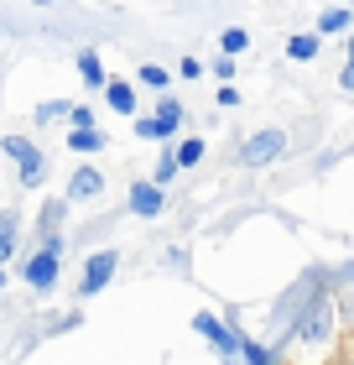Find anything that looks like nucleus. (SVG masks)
<instances>
[{"label": "nucleus", "mask_w": 354, "mask_h": 365, "mask_svg": "<svg viewBox=\"0 0 354 365\" xmlns=\"http://www.w3.org/2000/svg\"><path fill=\"white\" fill-rule=\"evenodd\" d=\"M193 329H198V334H204L209 344H214V355H240V334H234V329H224V324H219L214 319V313H198V319H193Z\"/></svg>", "instance_id": "0eeeda50"}, {"label": "nucleus", "mask_w": 354, "mask_h": 365, "mask_svg": "<svg viewBox=\"0 0 354 365\" xmlns=\"http://www.w3.org/2000/svg\"><path fill=\"white\" fill-rule=\"evenodd\" d=\"M177 168H182V162H177V146H167V152L157 157V173H151V178H157V182H162V188H167V182H172V178H177Z\"/></svg>", "instance_id": "dca6fc26"}, {"label": "nucleus", "mask_w": 354, "mask_h": 365, "mask_svg": "<svg viewBox=\"0 0 354 365\" xmlns=\"http://www.w3.org/2000/svg\"><path fill=\"white\" fill-rule=\"evenodd\" d=\"M328 334H333V303L318 297V303H308V319L297 324V339L318 350V344H328Z\"/></svg>", "instance_id": "20e7f679"}, {"label": "nucleus", "mask_w": 354, "mask_h": 365, "mask_svg": "<svg viewBox=\"0 0 354 365\" xmlns=\"http://www.w3.org/2000/svg\"><path fill=\"white\" fill-rule=\"evenodd\" d=\"M68 120H73V125H94V110H89V105H73Z\"/></svg>", "instance_id": "bb28decb"}, {"label": "nucleus", "mask_w": 354, "mask_h": 365, "mask_svg": "<svg viewBox=\"0 0 354 365\" xmlns=\"http://www.w3.org/2000/svg\"><path fill=\"white\" fill-rule=\"evenodd\" d=\"M354 26V11H344V6H328V11H318V37H339V31H349Z\"/></svg>", "instance_id": "9d476101"}, {"label": "nucleus", "mask_w": 354, "mask_h": 365, "mask_svg": "<svg viewBox=\"0 0 354 365\" xmlns=\"http://www.w3.org/2000/svg\"><path fill=\"white\" fill-rule=\"evenodd\" d=\"M58 220H63V204L53 198V204L42 209V240H47V235H58Z\"/></svg>", "instance_id": "4be33fe9"}, {"label": "nucleus", "mask_w": 354, "mask_h": 365, "mask_svg": "<svg viewBox=\"0 0 354 365\" xmlns=\"http://www.w3.org/2000/svg\"><path fill=\"white\" fill-rule=\"evenodd\" d=\"M99 188H105V173L99 168H78L73 182H68V198H94Z\"/></svg>", "instance_id": "9b49d317"}, {"label": "nucleus", "mask_w": 354, "mask_h": 365, "mask_svg": "<svg viewBox=\"0 0 354 365\" xmlns=\"http://www.w3.org/2000/svg\"><path fill=\"white\" fill-rule=\"evenodd\" d=\"M219 47H224L229 58H245V53H250V31H245V26H229L224 37H219Z\"/></svg>", "instance_id": "2eb2a0df"}, {"label": "nucleus", "mask_w": 354, "mask_h": 365, "mask_svg": "<svg viewBox=\"0 0 354 365\" xmlns=\"http://www.w3.org/2000/svg\"><path fill=\"white\" fill-rule=\"evenodd\" d=\"M141 84H146V89H162V94H167V84H172V73H167L162 63H141Z\"/></svg>", "instance_id": "a211bd4d"}, {"label": "nucleus", "mask_w": 354, "mask_h": 365, "mask_svg": "<svg viewBox=\"0 0 354 365\" xmlns=\"http://www.w3.org/2000/svg\"><path fill=\"white\" fill-rule=\"evenodd\" d=\"M286 152V130H256V136L240 141V162L245 168H266V162H276Z\"/></svg>", "instance_id": "7ed1b4c3"}, {"label": "nucleus", "mask_w": 354, "mask_h": 365, "mask_svg": "<svg viewBox=\"0 0 354 365\" xmlns=\"http://www.w3.org/2000/svg\"><path fill=\"white\" fill-rule=\"evenodd\" d=\"M105 105L115 115H136V84H125V78H110L105 84Z\"/></svg>", "instance_id": "6e6552de"}, {"label": "nucleus", "mask_w": 354, "mask_h": 365, "mask_svg": "<svg viewBox=\"0 0 354 365\" xmlns=\"http://www.w3.org/2000/svg\"><path fill=\"white\" fill-rule=\"evenodd\" d=\"M115 267H120V256H115V251H94V256H89V267H83L78 292H83V297L105 292V287H110V277H115Z\"/></svg>", "instance_id": "423d86ee"}, {"label": "nucleus", "mask_w": 354, "mask_h": 365, "mask_svg": "<svg viewBox=\"0 0 354 365\" xmlns=\"http://www.w3.org/2000/svg\"><path fill=\"white\" fill-rule=\"evenodd\" d=\"M16 251V214H0V261H11Z\"/></svg>", "instance_id": "6ab92c4d"}, {"label": "nucleus", "mask_w": 354, "mask_h": 365, "mask_svg": "<svg viewBox=\"0 0 354 365\" xmlns=\"http://www.w3.org/2000/svg\"><path fill=\"white\" fill-rule=\"evenodd\" d=\"M339 84H344V89L354 94V63H344V73H339Z\"/></svg>", "instance_id": "cd10ccee"}, {"label": "nucleus", "mask_w": 354, "mask_h": 365, "mask_svg": "<svg viewBox=\"0 0 354 365\" xmlns=\"http://www.w3.org/2000/svg\"><path fill=\"white\" fill-rule=\"evenodd\" d=\"M177 125H182V105L172 94H162V105H157V141H172Z\"/></svg>", "instance_id": "1a4fd4ad"}, {"label": "nucleus", "mask_w": 354, "mask_h": 365, "mask_svg": "<svg viewBox=\"0 0 354 365\" xmlns=\"http://www.w3.org/2000/svg\"><path fill=\"white\" fill-rule=\"evenodd\" d=\"M130 214H141V220H162V209H167V193H162V182L157 178H141V182H130Z\"/></svg>", "instance_id": "39448f33"}, {"label": "nucleus", "mask_w": 354, "mask_h": 365, "mask_svg": "<svg viewBox=\"0 0 354 365\" xmlns=\"http://www.w3.org/2000/svg\"><path fill=\"white\" fill-rule=\"evenodd\" d=\"M0 146H6V157H16V168H21V182H26V188H42V178H47V157L37 152V146H31L26 136H6Z\"/></svg>", "instance_id": "f03ea898"}, {"label": "nucleus", "mask_w": 354, "mask_h": 365, "mask_svg": "<svg viewBox=\"0 0 354 365\" xmlns=\"http://www.w3.org/2000/svg\"><path fill=\"white\" fill-rule=\"evenodd\" d=\"M318 42H323L318 31H297V37H286V58H292V63H313L318 58Z\"/></svg>", "instance_id": "f8f14e48"}, {"label": "nucleus", "mask_w": 354, "mask_h": 365, "mask_svg": "<svg viewBox=\"0 0 354 365\" xmlns=\"http://www.w3.org/2000/svg\"><path fill=\"white\" fill-rule=\"evenodd\" d=\"M177 73H182V78H204V63H198V58H182Z\"/></svg>", "instance_id": "393cba45"}, {"label": "nucleus", "mask_w": 354, "mask_h": 365, "mask_svg": "<svg viewBox=\"0 0 354 365\" xmlns=\"http://www.w3.org/2000/svg\"><path fill=\"white\" fill-rule=\"evenodd\" d=\"M219 105L234 110V105H240V89H234V84H219Z\"/></svg>", "instance_id": "a878e982"}, {"label": "nucleus", "mask_w": 354, "mask_h": 365, "mask_svg": "<svg viewBox=\"0 0 354 365\" xmlns=\"http://www.w3.org/2000/svg\"><path fill=\"white\" fill-rule=\"evenodd\" d=\"M68 146L89 157V152H99V146H105V130H99V125H73V130H68Z\"/></svg>", "instance_id": "4468645a"}, {"label": "nucleus", "mask_w": 354, "mask_h": 365, "mask_svg": "<svg viewBox=\"0 0 354 365\" xmlns=\"http://www.w3.org/2000/svg\"><path fill=\"white\" fill-rule=\"evenodd\" d=\"M78 78L89 89H105L110 84V73H105V63H99V53H78Z\"/></svg>", "instance_id": "ddd939ff"}, {"label": "nucleus", "mask_w": 354, "mask_h": 365, "mask_svg": "<svg viewBox=\"0 0 354 365\" xmlns=\"http://www.w3.org/2000/svg\"><path fill=\"white\" fill-rule=\"evenodd\" d=\"M240 355H245V365H276L271 350H261V344H250V339H240Z\"/></svg>", "instance_id": "aec40b11"}, {"label": "nucleus", "mask_w": 354, "mask_h": 365, "mask_svg": "<svg viewBox=\"0 0 354 365\" xmlns=\"http://www.w3.org/2000/svg\"><path fill=\"white\" fill-rule=\"evenodd\" d=\"M234 63H240V58H229V53H219V58H214V73H219V78H224V84H229V73H234Z\"/></svg>", "instance_id": "b1692460"}, {"label": "nucleus", "mask_w": 354, "mask_h": 365, "mask_svg": "<svg viewBox=\"0 0 354 365\" xmlns=\"http://www.w3.org/2000/svg\"><path fill=\"white\" fill-rule=\"evenodd\" d=\"M136 136L141 141H157V115H136Z\"/></svg>", "instance_id": "5701e85b"}, {"label": "nucleus", "mask_w": 354, "mask_h": 365, "mask_svg": "<svg viewBox=\"0 0 354 365\" xmlns=\"http://www.w3.org/2000/svg\"><path fill=\"white\" fill-rule=\"evenodd\" d=\"M177 162H182V168H198V162H204V136L177 141Z\"/></svg>", "instance_id": "f3484780"}, {"label": "nucleus", "mask_w": 354, "mask_h": 365, "mask_svg": "<svg viewBox=\"0 0 354 365\" xmlns=\"http://www.w3.org/2000/svg\"><path fill=\"white\" fill-rule=\"evenodd\" d=\"M58 256H63V235H47L42 240V251L21 267V277H26V287H37V292H53L58 287Z\"/></svg>", "instance_id": "f257e3e1"}, {"label": "nucleus", "mask_w": 354, "mask_h": 365, "mask_svg": "<svg viewBox=\"0 0 354 365\" xmlns=\"http://www.w3.org/2000/svg\"><path fill=\"white\" fill-rule=\"evenodd\" d=\"M349 63H354V37H349Z\"/></svg>", "instance_id": "c85d7f7f"}, {"label": "nucleus", "mask_w": 354, "mask_h": 365, "mask_svg": "<svg viewBox=\"0 0 354 365\" xmlns=\"http://www.w3.org/2000/svg\"><path fill=\"white\" fill-rule=\"evenodd\" d=\"M68 115H73V105H63V99H53V105H42V110H37V120L47 125V120H68Z\"/></svg>", "instance_id": "412c9836"}]
</instances>
